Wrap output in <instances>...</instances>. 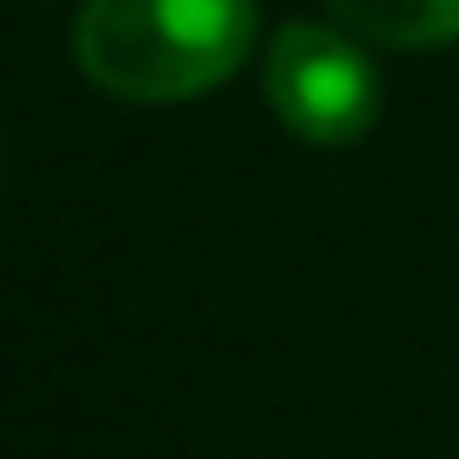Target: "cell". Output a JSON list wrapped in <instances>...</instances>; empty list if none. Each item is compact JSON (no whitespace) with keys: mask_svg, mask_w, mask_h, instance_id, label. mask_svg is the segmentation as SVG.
Wrapping results in <instances>:
<instances>
[{"mask_svg":"<svg viewBox=\"0 0 459 459\" xmlns=\"http://www.w3.org/2000/svg\"><path fill=\"white\" fill-rule=\"evenodd\" d=\"M331 14L385 48H446L459 41V0H331Z\"/></svg>","mask_w":459,"mask_h":459,"instance_id":"3957f363","label":"cell"},{"mask_svg":"<svg viewBox=\"0 0 459 459\" xmlns=\"http://www.w3.org/2000/svg\"><path fill=\"white\" fill-rule=\"evenodd\" d=\"M264 95H271L277 122L317 149L359 143L378 122V74L365 48L338 28H311V21L277 28L271 55H264Z\"/></svg>","mask_w":459,"mask_h":459,"instance_id":"7a4b0ae2","label":"cell"},{"mask_svg":"<svg viewBox=\"0 0 459 459\" xmlns=\"http://www.w3.org/2000/svg\"><path fill=\"white\" fill-rule=\"evenodd\" d=\"M257 0H88L74 61L122 101H189L244 68Z\"/></svg>","mask_w":459,"mask_h":459,"instance_id":"6da1fadb","label":"cell"}]
</instances>
